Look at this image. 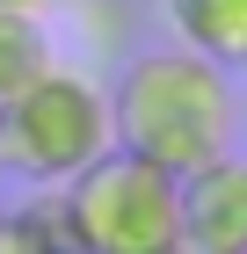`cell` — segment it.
I'll return each instance as SVG.
<instances>
[{"label": "cell", "instance_id": "6da1fadb", "mask_svg": "<svg viewBox=\"0 0 247 254\" xmlns=\"http://www.w3.org/2000/svg\"><path fill=\"white\" fill-rule=\"evenodd\" d=\"M109 131H116V153H138V160H153V167H167L182 182L204 160L233 153L240 87H233L226 65L196 59L189 44L131 51L124 73L109 80Z\"/></svg>", "mask_w": 247, "mask_h": 254}, {"label": "cell", "instance_id": "3957f363", "mask_svg": "<svg viewBox=\"0 0 247 254\" xmlns=\"http://www.w3.org/2000/svg\"><path fill=\"white\" fill-rule=\"evenodd\" d=\"M58 225L73 254H189L182 247V182L138 153H102L66 182Z\"/></svg>", "mask_w": 247, "mask_h": 254}, {"label": "cell", "instance_id": "277c9868", "mask_svg": "<svg viewBox=\"0 0 247 254\" xmlns=\"http://www.w3.org/2000/svg\"><path fill=\"white\" fill-rule=\"evenodd\" d=\"M182 247L247 254V153H218L196 175H182Z\"/></svg>", "mask_w": 247, "mask_h": 254}, {"label": "cell", "instance_id": "7a4b0ae2", "mask_svg": "<svg viewBox=\"0 0 247 254\" xmlns=\"http://www.w3.org/2000/svg\"><path fill=\"white\" fill-rule=\"evenodd\" d=\"M116 145L109 131V87L80 65H44L22 95L0 102V167L37 189H66Z\"/></svg>", "mask_w": 247, "mask_h": 254}, {"label": "cell", "instance_id": "5b68a950", "mask_svg": "<svg viewBox=\"0 0 247 254\" xmlns=\"http://www.w3.org/2000/svg\"><path fill=\"white\" fill-rule=\"evenodd\" d=\"M174 44H189L196 59L247 73V0H167Z\"/></svg>", "mask_w": 247, "mask_h": 254}, {"label": "cell", "instance_id": "52a82bcc", "mask_svg": "<svg viewBox=\"0 0 247 254\" xmlns=\"http://www.w3.org/2000/svg\"><path fill=\"white\" fill-rule=\"evenodd\" d=\"M0 254H73V247H66V225H58V203H51V211L0 218Z\"/></svg>", "mask_w": 247, "mask_h": 254}, {"label": "cell", "instance_id": "8992f818", "mask_svg": "<svg viewBox=\"0 0 247 254\" xmlns=\"http://www.w3.org/2000/svg\"><path fill=\"white\" fill-rule=\"evenodd\" d=\"M44 65H51V29H44V15L0 7V102L22 95Z\"/></svg>", "mask_w": 247, "mask_h": 254}, {"label": "cell", "instance_id": "ba28073f", "mask_svg": "<svg viewBox=\"0 0 247 254\" xmlns=\"http://www.w3.org/2000/svg\"><path fill=\"white\" fill-rule=\"evenodd\" d=\"M0 7H22V15H44V0H0Z\"/></svg>", "mask_w": 247, "mask_h": 254}]
</instances>
